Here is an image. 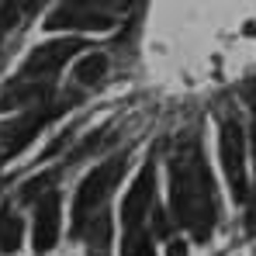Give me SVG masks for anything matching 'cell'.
<instances>
[{
  "label": "cell",
  "instance_id": "obj_11",
  "mask_svg": "<svg viewBox=\"0 0 256 256\" xmlns=\"http://www.w3.org/2000/svg\"><path fill=\"white\" fill-rule=\"evenodd\" d=\"M18 242H21V218L4 208L0 212V253H14Z\"/></svg>",
  "mask_w": 256,
  "mask_h": 256
},
{
  "label": "cell",
  "instance_id": "obj_13",
  "mask_svg": "<svg viewBox=\"0 0 256 256\" xmlns=\"http://www.w3.org/2000/svg\"><path fill=\"white\" fill-rule=\"evenodd\" d=\"M152 232H156V236H170V214L160 212V208L152 212Z\"/></svg>",
  "mask_w": 256,
  "mask_h": 256
},
{
  "label": "cell",
  "instance_id": "obj_12",
  "mask_svg": "<svg viewBox=\"0 0 256 256\" xmlns=\"http://www.w3.org/2000/svg\"><path fill=\"white\" fill-rule=\"evenodd\" d=\"M52 180H56L52 173H45V176H35V180H28V184H24V190H21V201H32V198H38V194H42V190L48 187V184H52Z\"/></svg>",
  "mask_w": 256,
  "mask_h": 256
},
{
  "label": "cell",
  "instance_id": "obj_9",
  "mask_svg": "<svg viewBox=\"0 0 256 256\" xmlns=\"http://www.w3.org/2000/svg\"><path fill=\"white\" fill-rule=\"evenodd\" d=\"M111 214L108 212H97L86 225V256H111Z\"/></svg>",
  "mask_w": 256,
  "mask_h": 256
},
{
  "label": "cell",
  "instance_id": "obj_2",
  "mask_svg": "<svg viewBox=\"0 0 256 256\" xmlns=\"http://www.w3.org/2000/svg\"><path fill=\"white\" fill-rule=\"evenodd\" d=\"M122 173H125V156H114V160L94 166V170L80 180L76 198H73V236H80L97 212H104V201H108L111 190L118 187Z\"/></svg>",
  "mask_w": 256,
  "mask_h": 256
},
{
  "label": "cell",
  "instance_id": "obj_7",
  "mask_svg": "<svg viewBox=\"0 0 256 256\" xmlns=\"http://www.w3.org/2000/svg\"><path fill=\"white\" fill-rule=\"evenodd\" d=\"M56 114H59V108H38V111H28V114H21V118L0 122V160H10V156H18L24 146H32V138H35Z\"/></svg>",
  "mask_w": 256,
  "mask_h": 256
},
{
  "label": "cell",
  "instance_id": "obj_5",
  "mask_svg": "<svg viewBox=\"0 0 256 256\" xmlns=\"http://www.w3.org/2000/svg\"><path fill=\"white\" fill-rule=\"evenodd\" d=\"M218 149H222V170L228 180V190L236 201H246V135L236 114L222 118V138H218Z\"/></svg>",
  "mask_w": 256,
  "mask_h": 256
},
{
  "label": "cell",
  "instance_id": "obj_16",
  "mask_svg": "<svg viewBox=\"0 0 256 256\" xmlns=\"http://www.w3.org/2000/svg\"><path fill=\"white\" fill-rule=\"evenodd\" d=\"M166 256H187V242H180V239H170V246H166Z\"/></svg>",
  "mask_w": 256,
  "mask_h": 256
},
{
  "label": "cell",
  "instance_id": "obj_1",
  "mask_svg": "<svg viewBox=\"0 0 256 256\" xmlns=\"http://www.w3.org/2000/svg\"><path fill=\"white\" fill-rule=\"evenodd\" d=\"M170 208L173 218L194 236V242L212 239L218 222V194L204 163V149L194 138H184V146L170 160Z\"/></svg>",
  "mask_w": 256,
  "mask_h": 256
},
{
  "label": "cell",
  "instance_id": "obj_8",
  "mask_svg": "<svg viewBox=\"0 0 256 256\" xmlns=\"http://www.w3.org/2000/svg\"><path fill=\"white\" fill-rule=\"evenodd\" d=\"M59 239V194L45 190V198L35 204V253H48Z\"/></svg>",
  "mask_w": 256,
  "mask_h": 256
},
{
  "label": "cell",
  "instance_id": "obj_4",
  "mask_svg": "<svg viewBox=\"0 0 256 256\" xmlns=\"http://www.w3.org/2000/svg\"><path fill=\"white\" fill-rule=\"evenodd\" d=\"M152 190H156V173H152V166H146V170H138L135 184L128 187L125 201H122L125 250L149 236V232H146V218H149V212H152Z\"/></svg>",
  "mask_w": 256,
  "mask_h": 256
},
{
  "label": "cell",
  "instance_id": "obj_14",
  "mask_svg": "<svg viewBox=\"0 0 256 256\" xmlns=\"http://www.w3.org/2000/svg\"><path fill=\"white\" fill-rule=\"evenodd\" d=\"M125 256H156V253H152V242H149V236H146V239H138L135 246H128Z\"/></svg>",
  "mask_w": 256,
  "mask_h": 256
},
{
  "label": "cell",
  "instance_id": "obj_10",
  "mask_svg": "<svg viewBox=\"0 0 256 256\" xmlns=\"http://www.w3.org/2000/svg\"><path fill=\"white\" fill-rule=\"evenodd\" d=\"M104 73H108V56H100V52H90L80 59V66H76V84L84 86H97L104 80Z\"/></svg>",
  "mask_w": 256,
  "mask_h": 256
},
{
  "label": "cell",
  "instance_id": "obj_6",
  "mask_svg": "<svg viewBox=\"0 0 256 256\" xmlns=\"http://www.w3.org/2000/svg\"><path fill=\"white\" fill-rule=\"evenodd\" d=\"M80 48H86L84 38H59V42H45L38 48L28 52V59L21 62L18 70V80H42V76H52L56 70H62L66 59H73Z\"/></svg>",
  "mask_w": 256,
  "mask_h": 256
},
{
  "label": "cell",
  "instance_id": "obj_3",
  "mask_svg": "<svg viewBox=\"0 0 256 256\" xmlns=\"http://www.w3.org/2000/svg\"><path fill=\"white\" fill-rule=\"evenodd\" d=\"M132 7V0H66L45 18L48 32L80 28V32H104L114 24V18Z\"/></svg>",
  "mask_w": 256,
  "mask_h": 256
},
{
  "label": "cell",
  "instance_id": "obj_15",
  "mask_svg": "<svg viewBox=\"0 0 256 256\" xmlns=\"http://www.w3.org/2000/svg\"><path fill=\"white\" fill-rule=\"evenodd\" d=\"M246 100L253 111V152H256V84H246Z\"/></svg>",
  "mask_w": 256,
  "mask_h": 256
}]
</instances>
